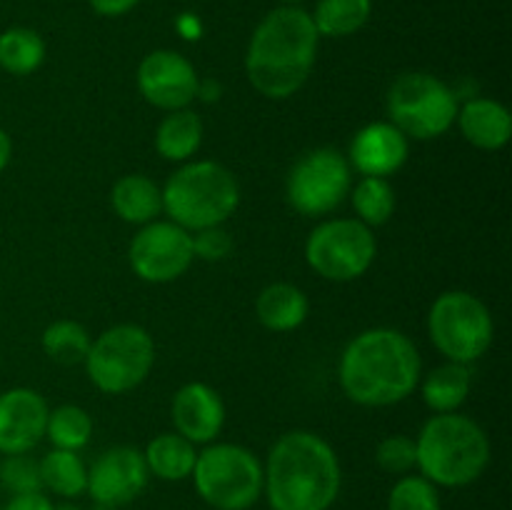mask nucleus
Returning a JSON list of instances; mask_svg holds the SVG:
<instances>
[{
    "label": "nucleus",
    "mask_w": 512,
    "mask_h": 510,
    "mask_svg": "<svg viewBox=\"0 0 512 510\" xmlns=\"http://www.w3.org/2000/svg\"><path fill=\"white\" fill-rule=\"evenodd\" d=\"M318 40L308 10L298 5L270 10L255 28L245 55V70L253 88L273 100L298 93L315 65Z\"/></svg>",
    "instance_id": "1"
},
{
    "label": "nucleus",
    "mask_w": 512,
    "mask_h": 510,
    "mask_svg": "<svg viewBox=\"0 0 512 510\" xmlns=\"http://www.w3.org/2000/svg\"><path fill=\"white\" fill-rule=\"evenodd\" d=\"M343 473L333 445L308 430H293L270 448L263 493L273 510H330Z\"/></svg>",
    "instance_id": "2"
},
{
    "label": "nucleus",
    "mask_w": 512,
    "mask_h": 510,
    "mask_svg": "<svg viewBox=\"0 0 512 510\" xmlns=\"http://www.w3.org/2000/svg\"><path fill=\"white\" fill-rule=\"evenodd\" d=\"M420 353L408 335L373 328L355 335L340 358V385L353 403L385 408L408 398L420 383Z\"/></svg>",
    "instance_id": "3"
},
{
    "label": "nucleus",
    "mask_w": 512,
    "mask_h": 510,
    "mask_svg": "<svg viewBox=\"0 0 512 510\" xmlns=\"http://www.w3.org/2000/svg\"><path fill=\"white\" fill-rule=\"evenodd\" d=\"M488 463V435L468 415H433L415 440V465L433 485L463 488L475 483Z\"/></svg>",
    "instance_id": "4"
},
{
    "label": "nucleus",
    "mask_w": 512,
    "mask_h": 510,
    "mask_svg": "<svg viewBox=\"0 0 512 510\" xmlns=\"http://www.w3.org/2000/svg\"><path fill=\"white\" fill-rule=\"evenodd\" d=\"M240 203L238 180L213 160L188 163L170 175L163 188V208L175 225L205 230L223 225Z\"/></svg>",
    "instance_id": "5"
},
{
    "label": "nucleus",
    "mask_w": 512,
    "mask_h": 510,
    "mask_svg": "<svg viewBox=\"0 0 512 510\" xmlns=\"http://www.w3.org/2000/svg\"><path fill=\"white\" fill-rule=\"evenodd\" d=\"M195 490L215 510H248L263 495V465L243 445L218 443L198 453Z\"/></svg>",
    "instance_id": "6"
},
{
    "label": "nucleus",
    "mask_w": 512,
    "mask_h": 510,
    "mask_svg": "<svg viewBox=\"0 0 512 510\" xmlns=\"http://www.w3.org/2000/svg\"><path fill=\"white\" fill-rule=\"evenodd\" d=\"M430 338L450 363H473L493 345V315L480 298L465 290L443 293L430 308Z\"/></svg>",
    "instance_id": "7"
},
{
    "label": "nucleus",
    "mask_w": 512,
    "mask_h": 510,
    "mask_svg": "<svg viewBox=\"0 0 512 510\" xmlns=\"http://www.w3.org/2000/svg\"><path fill=\"white\" fill-rule=\"evenodd\" d=\"M388 113L405 138L430 140L453 128L458 98L435 75L405 73L390 88Z\"/></svg>",
    "instance_id": "8"
},
{
    "label": "nucleus",
    "mask_w": 512,
    "mask_h": 510,
    "mask_svg": "<svg viewBox=\"0 0 512 510\" xmlns=\"http://www.w3.org/2000/svg\"><path fill=\"white\" fill-rule=\"evenodd\" d=\"M155 363V345L140 325H115L90 343L85 368L98 390L128 393L148 378Z\"/></svg>",
    "instance_id": "9"
},
{
    "label": "nucleus",
    "mask_w": 512,
    "mask_h": 510,
    "mask_svg": "<svg viewBox=\"0 0 512 510\" xmlns=\"http://www.w3.org/2000/svg\"><path fill=\"white\" fill-rule=\"evenodd\" d=\"M375 235L365 223L338 218L320 223L305 243V260L318 275L328 280H355L373 265Z\"/></svg>",
    "instance_id": "10"
},
{
    "label": "nucleus",
    "mask_w": 512,
    "mask_h": 510,
    "mask_svg": "<svg viewBox=\"0 0 512 510\" xmlns=\"http://www.w3.org/2000/svg\"><path fill=\"white\" fill-rule=\"evenodd\" d=\"M350 163L335 148H318L305 153L288 175V203L300 215L318 218L333 213L350 193Z\"/></svg>",
    "instance_id": "11"
},
{
    "label": "nucleus",
    "mask_w": 512,
    "mask_h": 510,
    "mask_svg": "<svg viewBox=\"0 0 512 510\" xmlns=\"http://www.w3.org/2000/svg\"><path fill=\"white\" fill-rule=\"evenodd\" d=\"M193 235L168 223H148L130 243V265L148 283H170L193 263Z\"/></svg>",
    "instance_id": "12"
},
{
    "label": "nucleus",
    "mask_w": 512,
    "mask_h": 510,
    "mask_svg": "<svg viewBox=\"0 0 512 510\" xmlns=\"http://www.w3.org/2000/svg\"><path fill=\"white\" fill-rule=\"evenodd\" d=\"M198 85L193 63L175 50H155L138 68L140 93L160 110L188 108L198 98Z\"/></svg>",
    "instance_id": "13"
},
{
    "label": "nucleus",
    "mask_w": 512,
    "mask_h": 510,
    "mask_svg": "<svg viewBox=\"0 0 512 510\" xmlns=\"http://www.w3.org/2000/svg\"><path fill=\"white\" fill-rule=\"evenodd\" d=\"M148 465L140 450L118 445V448L105 450L98 455L93 468L88 470V493L95 503L108 505H125L138 498L148 485Z\"/></svg>",
    "instance_id": "14"
},
{
    "label": "nucleus",
    "mask_w": 512,
    "mask_h": 510,
    "mask_svg": "<svg viewBox=\"0 0 512 510\" xmlns=\"http://www.w3.org/2000/svg\"><path fill=\"white\" fill-rule=\"evenodd\" d=\"M48 405L30 388L0 393V453H30L43 440L48 425Z\"/></svg>",
    "instance_id": "15"
},
{
    "label": "nucleus",
    "mask_w": 512,
    "mask_h": 510,
    "mask_svg": "<svg viewBox=\"0 0 512 510\" xmlns=\"http://www.w3.org/2000/svg\"><path fill=\"white\" fill-rule=\"evenodd\" d=\"M408 160V138L393 123H370L350 143L353 168L365 178H388Z\"/></svg>",
    "instance_id": "16"
},
{
    "label": "nucleus",
    "mask_w": 512,
    "mask_h": 510,
    "mask_svg": "<svg viewBox=\"0 0 512 510\" xmlns=\"http://www.w3.org/2000/svg\"><path fill=\"white\" fill-rule=\"evenodd\" d=\"M173 423L178 435L190 443H210L225 423V405L220 395L205 383H188L173 398Z\"/></svg>",
    "instance_id": "17"
},
{
    "label": "nucleus",
    "mask_w": 512,
    "mask_h": 510,
    "mask_svg": "<svg viewBox=\"0 0 512 510\" xmlns=\"http://www.w3.org/2000/svg\"><path fill=\"white\" fill-rule=\"evenodd\" d=\"M460 130L465 138L483 150H500L512 135V115L503 103L490 98H475L458 110Z\"/></svg>",
    "instance_id": "18"
},
{
    "label": "nucleus",
    "mask_w": 512,
    "mask_h": 510,
    "mask_svg": "<svg viewBox=\"0 0 512 510\" xmlns=\"http://www.w3.org/2000/svg\"><path fill=\"white\" fill-rule=\"evenodd\" d=\"M308 310L310 303L305 293L290 283L268 285L255 303L258 320L275 333H288V330L303 325V320L308 318Z\"/></svg>",
    "instance_id": "19"
},
{
    "label": "nucleus",
    "mask_w": 512,
    "mask_h": 510,
    "mask_svg": "<svg viewBox=\"0 0 512 510\" xmlns=\"http://www.w3.org/2000/svg\"><path fill=\"white\" fill-rule=\"evenodd\" d=\"M110 203L125 223L148 225L163 210V190L145 175H123L113 185Z\"/></svg>",
    "instance_id": "20"
},
{
    "label": "nucleus",
    "mask_w": 512,
    "mask_h": 510,
    "mask_svg": "<svg viewBox=\"0 0 512 510\" xmlns=\"http://www.w3.org/2000/svg\"><path fill=\"white\" fill-rule=\"evenodd\" d=\"M148 473L160 480H185L195 468V445L178 433H163L148 443L143 453Z\"/></svg>",
    "instance_id": "21"
},
{
    "label": "nucleus",
    "mask_w": 512,
    "mask_h": 510,
    "mask_svg": "<svg viewBox=\"0 0 512 510\" xmlns=\"http://www.w3.org/2000/svg\"><path fill=\"white\" fill-rule=\"evenodd\" d=\"M200 143H203V123H200L198 113L188 108L170 110V115H165L158 133H155L158 153L165 160H175V163L198 153Z\"/></svg>",
    "instance_id": "22"
},
{
    "label": "nucleus",
    "mask_w": 512,
    "mask_h": 510,
    "mask_svg": "<svg viewBox=\"0 0 512 510\" xmlns=\"http://www.w3.org/2000/svg\"><path fill=\"white\" fill-rule=\"evenodd\" d=\"M470 385H473V375L468 365L445 363L425 378L423 400L435 413H455L468 398Z\"/></svg>",
    "instance_id": "23"
},
{
    "label": "nucleus",
    "mask_w": 512,
    "mask_h": 510,
    "mask_svg": "<svg viewBox=\"0 0 512 510\" xmlns=\"http://www.w3.org/2000/svg\"><path fill=\"white\" fill-rule=\"evenodd\" d=\"M40 480L43 488L60 498H78L88 488V468L75 455V450H50L40 460Z\"/></svg>",
    "instance_id": "24"
},
{
    "label": "nucleus",
    "mask_w": 512,
    "mask_h": 510,
    "mask_svg": "<svg viewBox=\"0 0 512 510\" xmlns=\"http://www.w3.org/2000/svg\"><path fill=\"white\" fill-rule=\"evenodd\" d=\"M373 13V0H320L310 15L318 35L345 38L363 28Z\"/></svg>",
    "instance_id": "25"
},
{
    "label": "nucleus",
    "mask_w": 512,
    "mask_h": 510,
    "mask_svg": "<svg viewBox=\"0 0 512 510\" xmlns=\"http://www.w3.org/2000/svg\"><path fill=\"white\" fill-rule=\"evenodd\" d=\"M45 58V43L35 30L8 28L0 33V68L10 75H30Z\"/></svg>",
    "instance_id": "26"
},
{
    "label": "nucleus",
    "mask_w": 512,
    "mask_h": 510,
    "mask_svg": "<svg viewBox=\"0 0 512 510\" xmlns=\"http://www.w3.org/2000/svg\"><path fill=\"white\" fill-rule=\"evenodd\" d=\"M45 435L58 450H80L93 435V420L78 405H60L48 413Z\"/></svg>",
    "instance_id": "27"
},
{
    "label": "nucleus",
    "mask_w": 512,
    "mask_h": 510,
    "mask_svg": "<svg viewBox=\"0 0 512 510\" xmlns=\"http://www.w3.org/2000/svg\"><path fill=\"white\" fill-rule=\"evenodd\" d=\"M90 335L75 320H58V323L48 325L43 333V350L63 365L85 363V355L90 350Z\"/></svg>",
    "instance_id": "28"
},
{
    "label": "nucleus",
    "mask_w": 512,
    "mask_h": 510,
    "mask_svg": "<svg viewBox=\"0 0 512 510\" xmlns=\"http://www.w3.org/2000/svg\"><path fill=\"white\" fill-rule=\"evenodd\" d=\"M353 208L360 223L383 225L395 210V193L385 178H363L353 190Z\"/></svg>",
    "instance_id": "29"
},
{
    "label": "nucleus",
    "mask_w": 512,
    "mask_h": 510,
    "mask_svg": "<svg viewBox=\"0 0 512 510\" xmlns=\"http://www.w3.org/2000/svg\"><path fill=\"white\" fill-rule=\"evenodd\" d=\"M388 510H440L438 485L423 475H403L390 490Z\"/></svg>",
    "instance_id": "30"
},
{
    "label": "nucleus",
    "mask_w": 512,
    "mask_h": 510,
    "mask_svg": "<svg viewBox=\"0 0 512 510\" xmlns=\"http://www.w3.org/2000/svg\"><path fill=\"white\" fill-rule=\"evenodd\" d=\"M0 485L13 495L43 490L40 460H33L28 453L5 455V460L0 463Z\"/></svg>",
    "instance_id": "31"
},
{
    "label": "nucleus",
    "mask_w": 512,
    "mask_h": 510,
    "mask_svg": "<svg viewBox=\"0 0 512 510\" xmlns=\"http://www.w3.org/2000/svg\"><path fill=\"white\" fill-rule=\"evenodd\" d=\"M375 460L385 473L405 475L415 468V440L408 435H390L378 445Z\"/></svg>",
    "instance_id": "32"
},
{
    "label": "nucleus",
    "mask_w": 512,
    "mask_h": 510,
    "mask_svg": "<svg viewBox=\"0 0 512 510\" xmlns=\"http://www.w3.org/2000/svg\"><path fill=\"white\" fill-rule=\"evenodd\" d=\"M193 238V253L195 258L203 260H223L225 255L233 250V240H230L228 230H223L220 225L205 230H195Z\"/></svg>",
    "instance_id": "33"
},
{
    "label": "nucleus",
    "mask_w": 512,
    "mask_h": 510,
    "mask_svg": "<svg viewBox=\"0 0 512 510\" xmlns=\"http://www.w3.org/2000/svg\"><path fill=\"white\" fill-rule=\"evenodd\" d=\"M5 510H53L48 495L43 490H33V493H18L8 500Z\"/></svg>",
    "instance_id": "34"
},
{
    "label": "nucleus",
    "mask_w": 512,
    "mask_h": 510,
    "mask_svg": "<svg viewBox=\"0 0 512 510\" xmlns=\"http://www.w3.org/2000/svg\"><path fill=\"white\" fill-rule=\"evenodd\" d=\"M90 8L105 18H118V15L130 13L138 5V0H88Z\"/></svg>",
    "instance_id": "35"
},
{
    "label": "nucleus",
    "mask_w": 512,
    "mask_h": 510,
    "mask_svg": "<svg viewBox=\"0 0 512 510\" xmlns=\"http://www.w3.org/2000/svg\"><path fill=\"white\" fill-rule=\"evenodd\" d=\"M10 155H13V140H10V135L0 128V173L8 168Z\"/></svg>",
    "instance_id": "36"
},
{
    "label": "nucleus",
    "mask_w": 512,
    "mask_h": 510,
    "mask_svg": "<svg viewBox=\"0 0 512 510\" xmlns=\"http://www.w3.org/2000/svg\"><path fill=\"white\" fill-rule=\"evenodd\" d=\"M53 510H83V508H75V505H60V508H53Z\"/></svg>",
    "instance_id": "37"
},
{
    "label": "nucleus",
    "mask_w": 512,
    "mask_h": 510,
    "mask_svg": "<svg viewBox=\"0 0 512 510\" xmlns=\"http://www.w3.org/2000/svg\"><path fill=\"white\" fill-rule=\"evenodd\" d=\"M283 3H290V5H295V3H300V0H283Z\"/></svg>",
    "instance_id": "38"
}]
</instances>
